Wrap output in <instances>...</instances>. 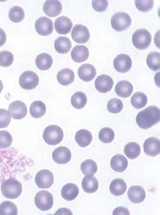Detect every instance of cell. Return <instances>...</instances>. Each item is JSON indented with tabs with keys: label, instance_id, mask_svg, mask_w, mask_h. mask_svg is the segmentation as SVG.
<instances>
[{
	"label": "cell",
	"instance_id": "4",
	"mask_svg": "<svg viewBox=\"0 0 160 215\" xmlns=\"http://www.w3.org/2000/svg\"><path fill=\"white\" fill-rule=\"evenodd\" d=\"M152 36L148 30L141 28L136 30L133 33L132 41L134 46L139 49H144L150 45Z\"/></svg>",
	"mask_w": 160,
	"mask_h": 215
},
{
	"label": "cell",
	"instance_id": "9",
	"mask_svg": "<svg viewBox=\"0 0 160 215\" xmlns=\"http://www.w3.org/2000/svg\"><path fill=\"white\" fill-rule=\"evenodd\" d=\"M8 112L10 116L13 119H21L26 116L27 109L26 105L23 102L16 100L9 104Z\"/></svg>",
	"mask_w": 160,
	"mask_h": 215
},
{
	"label": "cell",
	"instance_id": "38",
	"mask_svg": "<svg viewBox=\"0 0 160 215\" xmlns=\"http://www.w3.org/2000/svg\"><path fill=\"white\" fill-rule=\"evenodd\" d=\"M114 131L111 128L107 127L102 128L98 135L100 140L104 143L111 142L114 139Z\"/></svg>",
	"mask_w": 160,
	"mask_h": 215
},
{
	"label": "cell",
	"instance_id": "27",
	"mask_svg": "<svg viewBox=\"0 0 160 215\" xmlns=\"http://www.w3.org/2000/svg\"><path fill=\"white\" fill-rule=\"evenodd\" d=\"M54 48L58 52L62 54L67 53L70 50L71 42L69 39L65 36L58 38L54 42Z\"/></svg>",
	"mask_w": 160,
	"mask_h": 215
},
{
	"label": "cell",
	"instance_id": "25",
	"mask_svg": "<svg viewBox=\"0 0 160 215\" xmlns=\"http://www.w3.org/2000/svg\"><path fill=\"white\" fill-rule=\"evenodd\" d=\"M82 187L86 192L91 193L97 191L98 187V183L95 177L88 175L83 178L82 181Z\"/></svg>",
	"mask_w": 160,
	"mask_h": 215
},
{
	"label": "cell",
	"instance_id": "18",
	"mask_svg": "<svg viewBox=\"0 0 160 215\" xmlns=\"http://www.w3.org/2000/svg\"><path fill=\"white\" fill-rule=\"evenodd\" d=\"M127 194L129 200L135 203L142 202L146 197V192L144 188L139 186L131 187L128 190Z\"/></svg>",
	"mask_w": 160,
	"mask_h": 215
},
{
	"label": "cell",
	"instance_id": "31",
	"mask_svg": "<svg viewBox=\"0 0 160 215\" xmlns=\"http://www.w3.org/2000/svg\"><path fill=\"white\" fill-rule=\"evenodd\" d=\"M124 152L129 158L134 159L137 158L140 153V147L139 144L136 142H130L125 146Z\"/></svg>",
	"mask_w": 160,
	"mask_h": 215
},
{
	"label": "cell",
	"instance_id": "30",
	"mask_svg": "<svg viewBox=\"0 0 160 215\" xmlns=\"http://www.w3.org/2000/svg\"><path fill=\"white\" fill-rule=\"evenodd\" d=\"M46 107L45 103L41 101H36L30 105L29 109L31 115L35 118H38L45 113Z\"/></svg>",
	"mask_w": 160,
	"mask_h": 215
},
{
	"label": "cell",
	"instance_id": "45",
	"mask_svg": "<svg viewBox=\"0 0 160 215\" xmlns=\"http://www.w3.org/2000/svg\"><path fill=\"white\" fill-rule=\"evenodd\" d=\"M113 215H129V212L127 208L122 207H119L116 208L113 211Z\"/></svg>",
	"mask_w": 160,
	"mask_h": 215
},
{
	"label": "cell",
	"instance_id": "21",
	"mask_svg": "<svg viewBox=\"0 0 160 215\" xmlns=\"http://www.w3.org/2000/svg\"><path fill=\"white\" fill-rule=\"evenodd\" d=\"M128 164L127 159L122 154H116L111 160V167L114 171L118 172L124 171L128 167Z\"/></svg>",
	"mask_w": 160,
	"mask_h": 215
},
{
	"label": "cell",
	"instance_id": "8",
	"mask_svg": "<svg viewBox=\"0 0 160 215\" xmlns=\"http://www.w3.org/2000/svg\"><path fill=\"white\" fill-rule=\"evenodd\" d=\"M53 173L47 169H42L39 171L35 177V182L40 188H48L53 182Z\"/></svg>",
	"mask_w": 160,
	"mask_h": 215
},
{
	"label": "cell",
	"instance_id": "43",
	"mask_svg": "<svg viewBox=\"0 0 160 215\" xmlns=\"http://www.w3.org/2000/svg\"><path fill=\"white\" fill-rule=\"evenodd\" d=\"M11 120L10 115L6 110L0 109V128H6Z\"/></svg>",
	"mask_w": 160,
	"mask_h": 215
},
{
	"label": "cell",
	"instance_id": "33",
	"mask_svg": "<svg viewBox=\"0 0 160 215\" xmlns=\"http://www.w3.org/2000/svg\"><path fill=\"white\" fill-rule=\"evenodd\" d=\"M71 101L74 107L77 109H80L83 108L86 104L87 98L83 92H77L72 95Z\"/></svg>",
	"mask_w": 160,
	"mask_h": 215
},
{
	"label": "cell",
	"instance_id": "3",
	"mask_svg": "<svg viewBox=\"0 0 160 215\" xmlns=\"http://www.w3.org/2000/svg\"><path fill=\"white\" fill-rule=\"evenodd\" d=\"M63 132L62 129L56 125H50L44 129L43 138L46 143L54 145L59 143L62 140Z\"/></svg>",
	"mask_w": 160,
	"mask_h": 215
},
{
	"label": "cell",
	"instance_id": "17",
	"mask_svg": "<svg viewBox=\"0 0 160 215\" xmlns=\"http://www.w3.org/2000/svg\"><path fill=\"white\" fill-rule=\"evenodd\" d=\"M72 26L73 24L71 20L65 16L59 17L55 21V30L60 34H66L68 33Z\"/></svg>",
	"mask_w": 160,
	"mask_h": 215
},
{
	"label": "cell",
	"instance_id": "20",
	"mask_svg": "<svg viewBox=\"0 0 160 215\" xmlns=\"http://www.w3.org/2000/svg\"><path fill=\"white\" fill-rule=\"evenodd\" d=\"M89 52L88 49L83 45H77L72 49L71 56L73 60L77 62H82L88 58Z\"/></svg>",
	"mask_w": 160,
	"mask_h": 215
},
{
	"label": "cell",
	"instance_id": "22",
	"mask_svg": "<svg viewBox=\"0 0 160 215\" xmlns=\"http://www.w3.org/2000/svg\"><path fill=\"white\" fill-rule=\"evenodd\" d=\"M79 189L77 186L72 183H68L64 185L61 190V195L64 199L72 201L78 196Z\"/></svg>",
	"mask_w": 160,
	"mask_h": 215
},
{
	"label": "cell",
	"instance_id": "41",
	"mask_svg": "<svg viewBox=\"0 0 160 215\" xmlns=\"http://www.w3.org/2000/svg\"><path fill=\"white\" fill-rule=\"evenodd\" d=\"M12 141V138L8 132L0 131V148H5L9 146Z\"/></svg>",
	"mask_w": 160,
	"mask_h": 215
},
{
	"label": "cell",
	"instance_id": "37",
	"mask_svg": "<svg viewBox=\"0 0 160 215\" xmlns=\"http://www.w3.org/2000/svg\"><path fill=\"white\" fill-rule=\"evenodd\" d=\"M8 16L11 21L14 22H18L23 19L25 13L23 9L21 7L15 6L10 9Z\"/></svg>",
	"mask_w": 160,
	"mask_h": 215
},
{
	"label": "cell",
	"instance_id": "34",
	"mask_svg": "<svg viewBox=\"0 0 160 215\" xmlns=\"http://www.w3.org/2000/svg\"><path fill=\"white\" fill-rule=\"evenodd\" d=\"M160 53L153 51L147 56L146 62L150 69L153 71L160 69Z\"/></svg>",
	"mask_w": 160,
	"mask_h": 215
},
{
	"label": "cell",
	"instance_id": "36",
	"mask_svg": "<svg viewBox=\"0 0 160 215\" xmlns=\"http://www.w3.org/2000/svg\"><path fill=\"white\" fill-rule=\"evenodd\" d=\"M81 169L82 173L85 175H94L97 171V165L93 160L87 159L82 163Z\"/></svg>",
	"mask_w": 160,
	"mask_h": 215
},
{
	"label": "cell",
	"instance_id": "12",
	"mask_svg": "<svg viewBox=\"0 0 160 215\" xmlns=\"http://www.w3.org/2000/svg\"><path fill=\"white\" fill-rule=\"evenodd\" d=\"M113 64L117 71L120 72L125 73L131 69L132 61L129 55L125 54H121L115 58Z\"/></svg>",
	"mask_w": 160,
	"mask_h": 215
},
{
	"label": "cell",
	"instance_id": "35",
	"mask_svg": "<svg viewBox=\"0 0 160 215\" xmlns=\"http://www.w3.org/2000/svg\"><path fill=\"white\" fill-rule=\"evenodd\" d=\"M17 207L13 202L6 201L0 204V215H17Z\"/></svg>",
	"mask_w": 160,
	"mask_h": 215
},
{
	"label": "cell",
	"instance_id": "19",
	"mask_svg": "<svg viewBox=\"0 0 160 215\" xmlns=\"http://www.w3.org/2000/svg\"><path fill=\"white\" fill-rule=\"evenodd\" d=\"M96 73L95 68L89 63L82 65L78 70L79 78L85 82H89L92 80L95 76Z\"/></svg>",
	"mask_w": 160,
	"mask_h": 215
},
{
	"label": "cell",
	"instance_id": "6",
	"mask_svg": "<svg viewBox=\"0 0 160 215\" xmlns=\"http://www.w3.org/2000/svg\"><path fill=\"white\" fill-rule=\"evenodd\" d=\"M35 203L38 208L42 211H47L51 208L53 203L52 194L48 191L42 190L36 194Z\"/></svg>",
	"mask_w": 160,
	"mask_h": 215
},
{
	"label": "cell",
	"instance_id": "1",
	"mask_svg": "<svg viewBox=\"0 0 160 215\" xmlns=\"http://www.w3.org/2000/svg\"><path fill=\"white\" fill-rule=\"evenodd\" d=\"M160 109L154 106H149L139 112L136 118V122L142 129H147L159 122Z\"/></svg>",
	"mask_w": 160,
	"mask_h": 215
},
{
	"label": "cell",
	"instance_id": "26",
	"mask_svg": "<svg viewBox=\"0 0 160 215\" xmlns=\"http://www.w3.org/2000/svg\"><path fill=\"white\" fill-rule=\"evenodd\" d=\"M75 140L78 144L82 147L88 146L92 140L91 132L86 129H82L78 131L75 135Z\"/></svg>",
	"mask_w": 160,
	"mask_h": 215
},
{
	"label": "cell",
	"instance_id": "16",
	"mask_svg": "<svg viewBox=\"0 0 160 215\" xmlns=\"http://www.w3.org/2000/svg\"><path fill=\"white\" fill-rule=\"evenodd\" d=\"M45 13L50 17H55L59 15L62 10L61 2L58 0H46L43 6Z\"/></svg>",
	"mask_w": 160,
	"mask_h": 215
},
{
	"label": "cell",
	"instance_id": "29",
	"mask_svg": "<svg viewBox=\"0 0 160 215\" xmlns=\"http://www.w3.org/2000/svg\"><path fill=\"white\" fill-rule=\"evenodd\" d=\"M127 188V184L124 180L121 178H116L111 182L109 189L112 194L118 196L123 194Z\"/></svg>",
	"mask_w": 160,
	"mask_h": 215
},
{
	"label": "cell",
	"instance_id": "28",
	"mask_svg": "<svg viewBox=\"0 0 160 215\" xmlns=\"http://www.w3.org/2000/svg\"><path fill=\"white\" fill-rule=\"evenodd\" d=\"M53 60L48 54L42 53L38 55L35 59V63L37 68L42 70L49 69L52 64Z\"/></svg>",
	"mask_w": 160,
	"mask_h": 215
},
{
	"label": "cell",
	"instance_id": "44",
	"mask_svg": "<svg viewBox=\"0 0 160 215\" xmlns=\"http://www.w3.org/2000/svg\"><path fill=\"white\" fill-rule=\"evenodd\" d=\"M108 2L107 0H92V6L96 11L99 12L104 11L108 6Z\"/></svg>",
	"mask_w": 160,
	"mask_h": 215
},
{
	"label": "cell",
	"instance_id": "5",
	"mask_svg": "<svg viewBox=\"0 0 160 215\" xmlns=\"http://www.w3.org/2000/svg\"><path fill=\"white\" fill-rule=\"evenodd\" d=\"M130 16L124 12H118L114 14L111 19L112 27L115 30L122 31L127 29L131 23Z\"/></svg>",
	"mask_w": 160,
	"mask_h": 215
},
{
	"label": "cell",
	"instance_id": "39",
	"mask_svg": "<svg viewBox=\"0 0 160 215\" xmlns=\"http://www.w3.org/2000/svg\"><path fill=\"white\" fill-rule=\"evenodd\" d=\"M123 107L122 102L117 98L111 99L109 100L107 105L108 111L112 113H119L122 110Z\"/></svg>",
	"mask_w": 160,
	"mask_h": 215
},
{
	"label": "cell",
	"instance_id": "14",
	"mask_svg": "<svg viewBox=\"0 0 160 215\" xmlns=\"http://www.w3.org/2000/svg\"><path fill=\"white\" fill-rule=\"evenodd\" d=\"M52 158L54 161L58 164H66L71 159V152L67 147L60 146L53 152Z\"/></svg>",
	"mask_w": 160,
	"mask_h": 215
},
{
	"label": "cell",
	"instance_id": "2",
	"mask_svg": "<svg viewBox=\"0 0 160 215\" xmlns=\"http://www.w3.org/2000/svg\"><path fill=\"white\" fill-rule=\"evenodd\" d=\"M1 191L2 195L6 198L15 199L21 194L22 191V185L18 180L10 178L2 182Z\"/></svg>",
	"mask_w": 160,
	"mask_h": 215
},
{
	"label": "cell",
	"instance_id": "32",
	"mask_svg": "<svg viewBox=\"0 0 160 215\" xmlns=\"http://www.w3.org/2000/svg\"><path fill=\"white\" fill-rule=\"evenodd\" d=\"M148 99L146 94L140 92L134 93L132 97L131 100L132 105L137 109L144 107Z\"/></svg>",
	"mask_w": 160,
	"mask_h": 215
},
{
	"label": "cell",
	"instance_id": "46",
	"mask_svg": "<svg viewBox=\"0 0 160 215\" xmlns=\"http://www.w3.org/2000/svg\"><path fill=\"white\" fill-rule=\"evenodd\" d=\"M6 35L4 31L0 28V47L4 44L6 41Z\"/></svg>",
	"mask_w": 160,
	"mask_h": 215
},
{
	"label": "cell",
	"instance_id": "47",
	"mask_svg": "<svg viewBox=\"0 0 160 215\" xmlns=\"http://www.w3.org/2000/svg\"><path fill=\"white\" fill-rule=\"evenodd\" d=\"M3 88V84L1 80L0 79V93L2 91Z\"/></svg>",
	"mask_w": 160,
	"mask_h": 215
},
{
	"label": "cell",
	"instance_id": "10",
	"mask_svg": "<svg viewBox=\"0 0 160 215\" xmlns=\"http://www.w3.org/2000/svg\"><path fill=\"white\" fill-rule=\"evenodd\" d=\"M35 26L38 34L42 36L50 34L53 31V23L50 18L42 16L38 18L36 21Z\"/></svg>",
	"mask_w": 160,
	"mask_h": 215
},
{
	"label": "cell",
	"instance_id": "13",
	"mask_svg": "<svg viewBox=\"0 0 160 215\" xmlns=\"http://www.w3.org/2000/svg\"><path fill=\"white\" fill-rule=\"evenodd\" d=\"M112 78L106 74L98 76L95 81L96 89L99 92L105 93L111 90L113 85Z\"/></svg>",
	"mask_w": 160,
	"mask_h": 215
},
{
	"label": "cell",
	"instance_id": "24",
	"mask_svg": "<svg viewBox=\"0 0 160 215\" xmlns=\"http://www.w3.org/2000/svg\"><path fill=\"white\" fill-rule=\"evenodd\" d=\"M57 77L60 84L67 86L73 82L75 76L73 71L68 68H65L59 71Z\"/></svg>",
	"mask_w": 160,
	"mask_h": 215
},
{
	"label": "cell",
	"instance_id": "23",
	"mask_svg": "<svg viewBox=\"0 0 160 215\" xmlns=\"http://www.w3.org/2000/svg\"><path fill=\"white\" fill-rule=\"evenodd\" d=\"M133 90V87L132 84L126 80L119 82L115 87V91L117 95L123 98L129 97Z\"/></svg>",
	"mask_w": 160,
	"mask_h": 215
},
{
	"label": "cell",
	"instance_id": "7",
	"mask_svg": "<svg viewBox=\"0 0 160 215\" xmlns=\"http://www.w3.org/2000/svg\"><path fill=\"white\" fill-rule=\"evenodd\" d=\"M39 82V78L36 73L30 70L22 73L19 81L21 87L25 90H32L35 88Z\"/></svg>",
	"mask_w": 160,
	"mask_h": 215
},
{
	"label": "cell",
	"instance_id": "40",
	"mask_svg": "<svg viewBox=\"0 0 160 215\" xmlns=\"http://www.w3.org/2000/svg\"><path fill=\"white\" fill-rule=\"evenodd\" d=\"M14 60L13 54L8 51L0 52V65L3 67H8L12 63Z\"/></svg>",
	"mask_w": 160,
	"mask_h": 215
},
{
	"label": "cell",
	"instance_id": "42",
	"mask_svg": "<svg viewBox=\"0 0 160 215\" xmlns=\"http://www.w3.org/2000/svg\"><path fill=\"white\" fill-rule=\"evenodd\" d=\"M136 8L140 11L145 12L152 9L153 7L154 1L151 0H135Z\"/></svg>",
	"mask_w": 160,
	"mask_h": 215
},
{
	"label": "cell",
	"instance_id": "11",
	"mask_svg": "<svg viewBox=\"0 0 160 215\" xmlns=\"http://www.w3.org/2000/svg\"><path fill=\"white\" fill-rule=\"evenodd\" d=\"M71 36L74 41L78 43L87 42L90 37V34L88 28L80 24H77L73 28Z\"/></svg>",
	"mask_w": 160,
	"mask_h": 215
},
{
	"label": "cell",
	"instance_id": "15",
	"mask_svg": "<svg viewBox=\"0 0 160 215\" xmlns=\"http://www.w3.org/2000/svg\"><path fill=\"white\" fill-rule=\"evenodd\" d=\"M160 142L159 139L151 137L147 139L143 144L145 153L147 155L154 157L160 153Z\"/></svg>",
	"mask_w": 160,
	"mask_h": 215
}]
</instances>
